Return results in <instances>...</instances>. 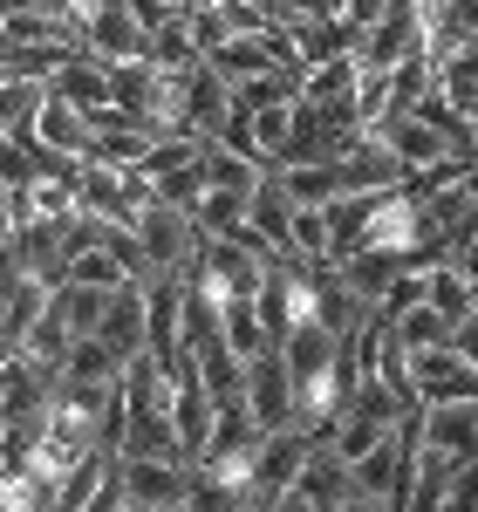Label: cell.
I'll list each match as a JSON object with an SVG mask.
<instances>
[{"instance_id":"cell-11","label":"cell","mask_w":478,"mask_h":512,"mask_svg":"<svg viewBox=\"0 0 478 512\" xmlns=\"http://www.w3.org/2000/svg\"><path fill=\"white\" fill-rule=\"evenodd\" d=\"M424 444L431 451H444V458H478V396H465V403H431L424 410Z\"/></svg>"},{"instance_id":"cell-10","label":"cell","mask_w":478,"mask_h":512,"mask_svg":"<svg viewBox=\"0 0 478 512\" xmlns=\"http://www.w3.org/2000/svg\"><path fill=\"white\" fill-rule=\"evenodd\" d=\"M280 362H287L294 383H315V376H328V369L342 362V335H335L328 321H301V328L280 335Z\"/></svg>"},{"instance_id":"cell-13","label":"cell","mask_w":478,"mask_h":512,"mask_svg":"<svg viewBox=\"0 0 478 512\" xmlns=\"http://www.w3.org/2000/svg\"><path fill=\"white\" fill-rule=\"evenodd\" d=\"M48 82H7V110H0V137L7 144H35L41 130V110H48Z\"/></svg>"},{"instance_id":"cell-15","label":"cell","mask_w":478,"mask_h":512,"mask_svg":"<svg viewBox=\"0 0 478 512\" xmlns=\"http://www.w3.org/2000/svg\"><path fill=\"white\" fill-rule=\"evenodd\" d=\"M62 376H69V383H123L130 362H123L103 335H76V349H69V362H62Z\"/></svg>"},{"instance_id":"cell-7","label":"cell","mask_w":478,"mask_h":512,"mask_svg":"<svg viewBox=\"0 0 478 512\" xmlns=\"http://www.w3.org/2000/svg\"><path fill=\"white\" fill-rule=\"evenodd\" d=\"M123 362H137V355L151 349V280H123L117 294H110V315L96 328Z\"/></svg>"},{"instance_id":"cell-19","label":"cell","mask_w":478,"mask_h":512,"mask_svg":"<svg viewBox=\"0 0 478 512\" xmlns=\"http://www.w3.org/2000/svg\"><path fill=\"white\" fill-rule=\"evenodd\" d=\"M274 178L287 185L294 205H335V198H342V164H287Z\"/></svg>"},{"instance_id":"cell-20","label":"cell","mask_w":478,"mask_h":512,"mask_svg":"<svg viewBox=\"0 0 478 512\" xmlns=\"http://www.w3.org/2000/svg\"><path fill=\"white\" fill-rule=\"evenodd\" d=\"M151 192H158V205H171V212H192V219H199L205 192H212V178H205V151H199V164H185V171H164Z\"/></svg>"},{"instance_id":"cell-25","label":"cell","mask_w":478,"mask_h":512,"mask_svg":"<svg viewBox=\"0 0 478 512\" xmlns=\"http://www.w3.org/2000/svg\"><path fill=\"white\" fill-rule=\"evenodd\" d=\"M76 7H82V14H89V7H103V0H76Z\"/></svg>"},{"instance_id":"cell-6","label":"cell","mask_w":478,"mask_h":512,"mask_svg":"<svg viewBox=\"0 0 478 512\" xmlns=\"http://www.w3.org/2000/svg\"><path fill=\"white\" fill-rule=\"evenodd\" d=\"M369 137H383V144H390V151H397V158L410 164V178H417V171H431V164L465 158V151H458V144L444 137L438 123H431V117H417V110H397V117H383L376 130H369Z\"/></svg>"},{"instance_id":"cell-9","label":"cell","mask_w":478,"mask_h":512,"mask_svg":"<svg viewBox=\"0 0 478 512\" xmlns=\"http://www.w3.org/2000/svg\"><path fill=\"white\" fill-rule=\"evenodd\" d=\"M82 48H89L96 62H137V55L151 48V35L130 21V7H123V0H103V7H89V14H82Z\"/></svg>"},{"instance_id":"cell-24","label":"cell","mask_w":478,"mask_h":512,"mask_svg":"<svg viewBox=\"0 0 478 512\" xmlns=\"http://www.w3.org/2000/svg\"><path fill=\"white\" fill-rule=\"evenodd\" d=\"M458 349L472 355V369H478V321H465V328H458Z\"/></svg>"},{"instance_id":"cell-14","label":"cell","mask_w":478,"mask_h":512,"mask_svg":"<svg viewBox=\"0 0 478 512\" xmlns=\"http://www.w3.org/2000/svg\"><path fill=\"white\" fill-rule=\"evenodd\" d=\"M205 178H212V192H260L267 185V164H253V158H239L233 144H219V137H205Z\"/></svg>"},{"instance_id":"cell-17","label":"cell","mask_w":478,"mask_h":512,"mask_svg":"<svg viewBox=\"0 0 478 512\" xmlns=\"http://www.w3.org/2000/svg\"><path fill=\"white\" fill-rule=\"evenodd\" d=\"M110 294H117V287H82V280H62V287H55V315L69 321L76 335H96L103 315H110Z\"/></svg>"},{"instance_id":"cell-8","label":"cell","mask_w":478,"mask_h":512,"mask_svg":"<svg viewBox=\"0 0 478 512\" xmlns=\"http://www.w3.org/2000/svg\"><path fill=\"white\" fill-rule=\"evenodd\" d=\"M315 431H260V499L274 506L280 492H294V478L308 472V458H315Z\"/></svg>"},{"instance_id":"cell-2","label":"cell","mask_w":478,"mask_h":512,"mask_svg":"<svg viewBox=\"0 0 478 512\" xmlns=\"http://www.w3.org/2000/svg\"><path fill=\"white\" fill-rule=\"evenodd\" d=\"M287 62H301V48H294V28H280V21H267V28H246V35H233L219 55H212V69L233 82V89H246V82L274 76V69H287Z\"/></svg>"},{"instance_id":"cell-22","label":"cell","mask_w":478,"mask_h":512,"mask_svg":"<svg viewBox=\"0 0 478 512\" xmlns=\"http://www.w3.org/2000/svg\"><path fill=\"white\" fill-rule=\"evenodd\" d=\"M62 280H82V287H123V280H137V274H130V260H123L117 246H89V253L69 260Z\"/></svg>"},{"instance_id":"cell-12","label":"cell","mask_w":478,"mask_h":512,"mask_svg":"<svg viewBox=\"0 0 478 512\" xmlns=\"http://www.w3.org/2000/svg\"><path fill=\"white\" fill-rule=\"evenodd\" d=\"M48 89H55L62 103H76V110H103V103H110V62H96V55L82 48V55L48 82Z\"/></svg>"},{"instance_id":"cell-23","label":"cell","mask_w":478,"mask_h":512,"mask_svg":"<svg viewBox=\"0 0 478 512\" xmlns=\"http://www.w3.org/2000/svg\"><path fill=\"white\" fill-rule=\"evenodd\" d=\"M123 7H130V21H137L144 35H158L164 21H178V14H185V7H171V0H123Z\"/></svg>"},{"instance_id":"cell-16","label":"cell","mask_w":478,"mask_h":512,"mask_svg":"<svg viewBox=\"0 0 478 512\" xmlns=\"http://www.w3.org/2000/svg\"><path fill=\"white\" fill-rule=\"evenodd\" d=\"M144 55L158 62L164 76H192V69L205 62V48H199V35H192V21H185V14H178V21H164L158 35H151V48H144Z\"/></svg>"},{"instance_id":"cell-1","label":"cell","mask_w":478,"mask_h":512,"mask_svg":"<svg viewBox=\"0 0 478 512\" xmlns=\"http://www.w3.org/2000/svg\"><path fill=\"white\" fill-rule=\"evenodd\" d=\"M137 246H144V260H151V274H192V260H199L205 246V226L192 219V212H171V205H144L137 212Z\"/></svg>"},{"instance_id":"cell-5","label":"cell","mask_w":478,"mask_h":512,"mask_svg":"<svg viewBox=\"0 0 478 512\" xmlns=\"http://www.w3.org/2000/svg\"><path fill=\"white\" fill-rule=\"evenodd\" d=\"M410 383H417V403L431 410V403H465V396H478V369L458 342H444V349L410 355Z\"/></svg>"},{"instance_id":"cell-3","label":"cell","mask_w":478,"mask_h":512,"mask_svg":"<svg viewBox=\"0 0 478 512\" xmlns=\"http://www.w3.org/2000/svg\"><path fill=\"white\" fill-rule=\"evenodd\" d=\"M233 110H239V89L219 76L212 62H199V69L185 76V89H178V117H171V130H185V137H219Z\"/></svg>"},{"instance_id":"cell-4","label":"cell","mask_w":478,"mask_h":512,"mask_svg":"<svg viewBox=\"0 0 478 512\" xmlns=\"http://www.w3.org/2000/svg\"><path fill=\"white\" fill-rule=\"evenodd\" d=\"M246 410H253L260 431H294V424H301V410H294V376H287V362H280V342L246 362Z\"/></svg>"},{"instance_id":"cell-18","label":"cell","mask_w":478,"mask_h":512,"mask_svg":"<svg viewBox=\"0 0 478 512\" xmlns=\"http://www.w3.org/2000/svg\"><path fill=\"white\" fill-rule=\"evenodd\" d=\"M431 308H438L451 328L478 321V294H472V280L458 274V260H438V267H431Z\"/></svg>"},{"instance_id":"cell-21","label":"cell","mask_w":478,"mask_h":512,"mask_svg":"<svg viewBox=\"0 0 478 512\" xmlns=\"http://www.w3.org/2000/svg\"><path fill=\"white\" fill-rule=\"evenodd\" d=\"M390 328H397V342H403L410 355H424V349H444V342H458V328H451V321H444L438 308H431V301H424V308H410L403 321H390Z\"/></svg>"}]
</instances>
